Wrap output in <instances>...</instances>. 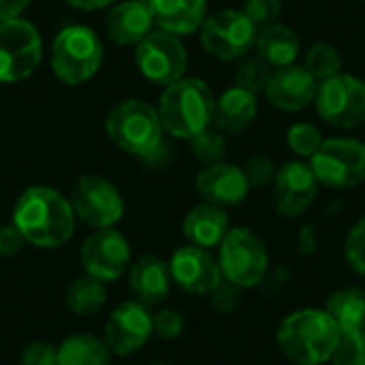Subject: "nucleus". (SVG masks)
<instances>
[{
	"mask_svg": "<svg viewBox=\"0 0 365 365\" xmlns=\"http://www.w3.org/2000/svg\"><path fill=\"white\" fill-rule=\"evenodd\" d=\"M75 220L71 201L51 186L26 188L17 197L11 218L26 244L41 250L62 248L75 233Z\"/></svg>",
	"mask_w": 365,
	"mask_h": 365,
	"instance_id": "obj_1",
	"label": "nucleus"
},
{
	"mask_svg": "<svg viewBox=\"0 0 365 365\" xmlns=\"http://www.w3.org/2000/svg\"><path fill=\"white\" fill-rule=\"evenodd\" d=\"M340 336L342 331L327 310L304 308L280 323L276 342L280 353L293 364L323 365L331 361Z\"/></svg>",
	"mask_w": 365,
	"mask_h": 365,
	"instance_id": "obj_2",
	"label": "nucleus"
},
{
	"mask_svg": "<svg viewBox=\"0 0 365 365\" xmlns=\"http://www.w3.org/2000/svg\"><path fill=\"white\" fill-rule=\"evenodd\" d=\"M216 98L210 86L195 77H182L165 88L158 101L163 128L178 139H192L214 122Z\"/></svg>",
	"mask_w": 365,
	"mask_h": 365,
	"instance_id": "obj_3",
	"label": "nucleus"
},
{
	"mask_svg": "<svg viewBox=\"0 0 365 365\" xmlns=\"http://www.w3.org/2000/svg\"><path fill=\"white\" fill-rule=\"evenodd\" d=\"M105 128L120 150L141 158H150L158 152L165 133L158 111L150 103L137 98L118 103L109 111Z\"/></svg>",
	"mask_w": 365,
	"mask_h": 365,
	"instance_id": "obj_4",
	"label": "nucleus"
},
{
	"mask_svg": "<svg viewBox=\"0 0 365 365\" xmlns=\"http://www.w3.org/2000/svg\"><path fill=\"white\" fill-rule=\"evenodd\" d=\"M103 62V43L92 28L68 26L58 32L51 47V68L66 86L92 79Z\"/></svg>",
	"mask_w": 365,
	"mask_h": 365,
	"instance_id": "obj_5",
	"label": "nucleus"
},
{
	"mask_svg": "<svg viewBox=\"0 0 365 365\" xmlns=\"http://www.w3.org/2000/svg\"><path fill=\"white\" fill-rule=\"evenodd\" d=\"M216 259L222 278L240 289L259 287L269 269V255L263 240L246 227L229 229L218 246Z\"/></svg>",
	"mask_w": 365,
	"mask_h": 365,
	"instance_id": "obj_6",
	"label": "nucleus"
},
{
	"mask_svg": "<svg viewBox=\"0 0 365 365\" xmlns=\"http://www.w3.org/2000/svg\"><path fill=\"white\" fill-rule=\"evenodd\" d=\"M310 169L327 188H355L365 180V143L349 137L327 139L310 156Z\"/></svg>",
	"mask_w": 365,
	"mask_h": 365,
	"instance_id": "obj_7",
	"label": "nucleus"
},
{
	"mask_svg": "<svg viewBox=\"0 0 365 365\" xmlns=\"http://www.w3.org/2000/svg\"><path fill=\"white\" fill-rule=\"evenodd\" d=\"M43 56V41L34 24L13 17L0 21V81L15 83L30 77Z\"/></svg>",
	"mask_w": 365,
	"mask_h": 365,
	"instance_id": "obj_8",
	"label": "nucleus"
},
{
	"mask_svg": "<svg viewBox=\"0 0 365 365\" xmlns=\"http://www.w3.org/2000/svg\"><path fill=\"white\" fill-rule=\"evenodd\" d=\"M314 105L327 124L357 128L365 124V81L349 73H338L319 83Z\"/></svg>",
	"mask_w": 365,
	"mask_h": 365,
	"instance_id": "obj_9",
	"label": "nucleus"
},
{
	"mask_svg": "<svg viewBox=\"0 0 365 365\" xmlns=\"http://www.w3.org/2000/svg\"><path fill=\"white\" fill-rule=\"evenodd\" d=\"M75 216L92 229L115 227L124 216V199L113 182L101 175H81L71 190Z\"/></svg>",
	"mask_w": 365,
	"mask_h": 365,
	"instance_id": "obj_10",
	"label": "nucleus"
},
{
	"mask_svg": "<svg viewBox=\"0 0 365 365\" xmlns=\"http://www.w3.org/2000/svg\"><path fill=\"white\" fill-rule=\"evenodd\" d=\"M257 30L259 28L244 15V11L225 9L205 17L201 26V45L210 56L222 62L237 60L255 47Z\"/></svg>",
	"mask_w": 365,
	"mask_h": 365,
	"instance_id": "obj_11",
	"label": "nucleus"
},
{
	"mask_svg": "<svg viewBox=\"0 0 365 365\" xmlns=\"http://www.w3.org/2000/svg\"><path fill=\"white\" fill-rule=\"evenodd\" d=\"M79 263L83 274L109 284L120 280L130 263V244L128 240L115 229H96L92 235H88L79 248Z\"/></svg>",
	"mask_w": 365,
	"mask_h": 365,
	"instance_id": "obj_12",
	"label": "nucleus"
},
{
	"mask_svg": "<svg viewBox=\"0 0 365 365\" xmlns=\"http://www.w3.org/2000/svg\"><path fill=\"white\" fill-rule=\"evenodd\" d=\"M141 75L154 83L169 86L184 77L188 68V53L180 36L165 30H152L135 51Z\"/></svg>",
	"mask_w": 365,
	"mask_h": 365,
	"instance_id": "obj_13",
	"label": "nucleus"
},
{
	"mask_svg": "<svg viewBox=\"0 0 365 365\" xmlns=\"http://www.w3.org/2000/svg\"><path fill=\"white\" fill-rule=\"evenodd\" d=\"M152 336V312L137 299L115 306L103 327V340L113 357L135 355L150 342Z\"/></svg>",
	"mask_w": 365,
	"mask_h": 365,
	"instance_id": "obj_14",
	"label": "nucleus"
},
{
	"mask_svg": "<svg viewBox=\"0 0 365 365\" xmlns=\"http://www.w3.org/2000/svg\"><path fill=\"white\" fill-rule=\"evenodd\" d=\"M272 203L274 210L284 218H297L310 210L317 199L319 182L306 163H287L276 169Z\"/></svg>",
	"mask_w": 365,
	"mask_h": 365,
	"instance_id": "obj_15",
	"label": "nucleus"
},
{
	"mask_svg": "<svg viewBox=\"0 0 365 365\" xmlns=\"http://www.w3.org/2000/svg\"><path fill=\"white\" fill-rule=\"evenodd\" d=\"M169 272L173 284L190 295H210L222 282L218 259L207 248L192 244L182 246L171 255Z\"/></svg>",
	"mask_w": 365,
	"mask_h": 365,
	"instance_id": "obj_16",
	"label": "nucleus"
},
{
	"mask_svg": "<svg viewBox=\"0 0 365 365\" xmlns=\"http://www.w3.org/2000/svg\"><path fill=\"white\" fill-rule=\"evenodd\" d=\"M319 81L297 64L276 68L265 86V96L272 107L282 111H302L314 103Z\"/></svg>",
	"mask_w": 365,
	"mask_h": 365,
	"instance_id": "obj_17",
	"label": "nucleus"
},
{
	"mask_svg": "<svg viewBox=\"0 0 365 365\" xmlns=\"http://www.w3.org/2000/svg\"><path fill=\"white\" fill-rule=\"evenodd\" d=\"M197 190L199 195L218 207H233L240 205L250 190V184L237 165L229 163H214L207 165L199 175H197Z\"/></svg>",
	"mask_w": 365,
	"mask_h": 365,
	"instance_id": "obj_18",
	"label": "nucleus"
},
{
	"mask_svg": "<svg viewBox=\"0 0 365 365\" xmlns=\"http://www.w3.org/2000/svg\"><path fill=\"white\" fill-rule=\"evenodd\" d=\"M128 287L137 302L145 304L148 308L160 306L171 293V272L169 263L156 255H143L135 259L126 272Z\"/></svg>",
	"mask_w": 365,
	"mask_h": 365,
	"instance_id": "obj_19",
	"label": "nucleus"
},
{
	"mask_svg": "<svg viewBox=\"0 0 365 365\" xmlns=\"http://www.w3.org/2000/svg\"><path fill=\"white\" fill-rule=\"evenodd\" d=\"M154 30L152 0H124L105 17V34L118 45H137Z\"/></svg>",
	"mask_w": 365,
	"mask_h": 365,
	"instance_id": "obj_20",
	"label": "nucleus"
},
{
	"mask_svg": "<svg viewBox=\"0 0 365 365\" xmlns=\"http://www.w3.org/2000/svg\"><path fill=\"white\" fill-rule=\"evenodd\" d=\"M229 229H231V222H229L225 207H218L207 201L195 205L182 222V231L188 244L207 248V250L220 246Z\"/></svg>",
	"mask_w": 365,
	"mask_h": 365,
	"instance_id": "obj_21",
	"label": "nucleus"
},
{
	"mask_svg": "<svg viewBox=\"0 0 365 365\" xmlns=\"http://www.w3.org/2000/svg\"><path fill=\"white\" fill-rule=\"evenodd\" d=\"M154 26L175 36L201 30L207 17V0H152Z\"/></svg>",
	"mask_w": 365,
	"mask_h": 365,
	"instance_id": "obj_22",
	"label": "nucleus"
},
{
	"mask_svg": "<svg viewBox=\"0 0 365 365\" xmlns=\"http://www.w3.org/2000/svg\"><path fill=\"white\" fill-rule=\"evenodd\" d=\"M299 47L302 43H299L297 32L287 24L274 21L257 30V38H255L257 56L265 60L274 71L295 64L299 56Z\"/></svg>",
	"mask_w": 365,
	"mask_h": 365,
	"instance_id": "obj_23",
	"label": "nucleus"
},
{
	"mask_svg": "<svg viewBox=\"0 0 365 365\" xmlns=\"http://www.w3.org/2000/svg\"><path fill=\"white\" fill-rule=\"evenodd\" d=\"M257 111H259L257 94L240 86H233L225 90L222 96L216 101L214 124L218 130H225V133H242L255 122Z\"/></svg>",
	"mask_w": 365,
	"mask_h": 365,
	"instance_id": "obj_24",
	"label": "nucleus"
},
{
	"mask_svg": "<svg viewBox=\"0 0 365 365\" xmlns=\"http://www.w3.org/2000/svg\"><path fill=\"white\" fill-rule=\"evenodd\" d=\"M58 365H111V351L103 336L77 331L64 338L58 346Z\"/></svg>",
	"mask_w": 365,
	"mask_h": 365,
	"instance_id": "obj_25",
	"label": "nucleus"
},
{
	"mask_svg": "<svg viewBox=\"0 0 365 365\" xmlns=\"http://www.w3.org/2000/svg\"><path fill=\"white\" fill-rule=\"evenodd\" d=\"M327 314L336 321L340 331H364L365 334V291L357 287L340 289L329 295Z\"/></svg>",
	"mask_w": 365,
	"mask_h": 365,
	"instance_id": "obj_26",
	"label": "nucleus"
},
{
	"mask_svg": "<svg viewBox=\"0 0 365 365\" xmlns=\"http://www.w3.org/2000/svg\"><path fill=\"white\" fill-rule=\"evenodd\" d=\"M64 304L75 317H94L107 304V284L83 274L66 289Z\"/></svg>",
	"mask_w": 365,
	"mask_h": 365,
	"instance_id": "obj_27",
	"label": "nucleus"
},
{
	"mask_svg": "<svg viewBox=\"0 0 365 365\" xmlns=\"http://www.w3.org/2000/svg\"><path fill=\"white\" fill-rule=\"evenodd\" d=\"M304 68L317 79L325 81L338 73H342V58L340 51L329 43H314L304 58Z\"/></svg>",
	"mask_w": 365,
	"mask_h": 365,
	"instance_id": "obj_28",
	"label": "nucleus"
},
{
	"mask_svg": "<svg viewBox=\"0 0 365 365\" xmlns=\"http://www.w3.org/2000/svg\"><path fill=\"white\" fill-rule=\"evenodd\" d=\"M190 148L192 154L205 163V165H214V163H222L225 154H227V139L218 128L207 126L205 130H201L199 135H195L190 139Z\"/></svg>",
	"mask_w": 365,
	"mask_h": 365,
	"instance_id": "obj_29",
	"label": "nucleus"
},
{
	"mask_svg": "<svg viewBox=\"0 0 365 365\" xmlns=\"http://www.w3.org/2000/svg\"><path fill=\"white\" fill-rule=\"evenodd\" d=\"M272 73H274V68L265 60H261L259 56L248 58L235 71V86H240L252 94L265 92V86H267Z\"/></svg>",
	"mask_w": 365,
	"mask_h": 365,
	"instance_id": "obj_30",
	"label": "nucleus"
},
{
	"mask_svg": "<svg viewBox=\"0 0 365 365\" xmlns=\"http://www.w3.org/2000/svg\"><path fill=\"white\" fill-rule=\"evenodd\" d=\"M287 141H289V148L302 156V158H310L323 143V137H321V130L310 124V122H297L289 128L287 133Z\"/></svg>",
	"mask_w": 365,
	"mask_h": 365,
	"instance_id": "obj_31",
	"label": "nucleus"
},
{
	"mask_svg": "<svg viewBox=\"0 0 365 365\" xmlns=\"http://www.w3.org/2000/svg\"><path fill=\"white\" fill-rule=\"evenodd\" d=\"M334 365H365L364 331H342L338 349L331 357Z\"/></svg>",
	"mask_w": 365,
	"mask_h": 365,
	"instance_id": "obj_32",
	"label": "nucleus"
},
{
	"mask_svg": "<svg viewBox=\"0 0 365 365\" xmlns=\"http://www.w3.org/2000/svg\"><path fill=\"white\" fill-rule=\"evenodd\" d=\"M344 259L355 274L365 276V216L353 225V229L346 235Z\"/></svg>",
	"mask_w": 365,
	"mask_h": 365,
	"instance_id": "obj_33",
	"label": "nucleus"
},
{
	"mask_svg": "<svg viewBox=\"0 0 365 365\" xmlns=\"http://www.w3.org/2000/svg\"><path fill=\"white\" fill-rule=\"evenodd\" d=\"M152 331L160 340H175L184 334V317L173 308H160L152 314Z\"/></svg>",
	"mask_w": 365,
	"mask_h": 365,
	"instance_id": "obj_34",
	"label": "nucleus"
},
{
	"mask_svg": "<svg viewBox=\"0 0 365 365\" xmlns=\"http://www.w3.org/2000/svg\"><path fill=\"white\" fill-rule=\"evenodd\" d=\"M250 188H261L265 184H272L274 182V175H276V165L269 156H263V154H255L250 156L244 167H242Z\"/></svg>",
	"mask_w": 365,
	"mask_h": 365,
	"instance_id": "obj_35",
	"label": "nucleus"
},
{
	"mask_svg": "<svg viewBox=\"0 0 365 365\" xmlns=\"http://www.w3.org/2000/svg\"><path fill=\"white\" fill-rule=\"evenodd\" d=\"M242 11L257 28H263L278 21L282 13V0H246Z\"/></svg>",
	"mask_w": 365,
	"mask_h": 365,
	"instance_id": "obj_36",
	"label": "nucleus"
},
{
	"mask_svg": "<svg viewBox=\"0 0 365 365\" xmlns=\"http://www.w3.org/2000/svg\"><path fill=\"white\" fill-rule=\"evenodd\" d=\"M19 365H58V349L45 340H34L24 346Z\"/></svg>",
	"mask_w": 365,
	"mask_h": 365,
	"instance_id": "obj_37",
	"label": "nucleus"
},
{
	"mask_svg": "<svg viewBox=\"0 0 365 365\" xmlns=\"http://www.w3.org/2000/svg\"><path fill=\"white\" fill-rule=\"evenodd\" d=\"M242 291H244V289H240V287H235L233 282H229V280L222 278V282L210 293L212 306H214L218 312H233V310L240 306V302H242Z\"/></svg>",
	"mask_w": 365,
	"mask_h": 365,
	"instance_id": "obj_38",
	"label": "nucleus"
},
{
	"mask_svg": "<svg viewBox=\"0 0 365 365\" xmlns=\"http://www.w3.org/2000/svg\"><path fill=\"white\" fill-rule=\"evenodd\" d=\"M24 246H26V240L13 222L0 227V257L2 259H11V257L19 255L24 250Z\"/></svg>",
	"mask_w": 365,
	"mask_h": 365,
	"instance_id": "obj_39",
	"label": "nucleus"
},
{
	"mask_svg": "<svg viewBox=\"0 0 365 365\" xmlns=\"http://www.w3.org/2000/svg\"><path fill=\"white\" fill-rule=\"evenodd\" d=\"M28 4H30V0H0V21L19 17Z\"/></svg>",
	"mask_w": 365,
	"mask_h": 365,
	"instance_id": "obj_40",
	"label": "nucleus"
},
{
	"mask_svg": "<svg viewBox=\"0 0 365 365\" xmlns=\"http://www.w3.org/2000/svg\"><path fill=\"white\" fill-rule=\"evenodd\" d=\"M64 2L75 6V9H81V11H98V9L113 4L115 0H64Z\"/></svg>",
	"mask_w": 365,
	"mask_h": 365,
	"instance_id": "obj_41",
	"label": "nucleus"
},
{
	"mask_svg": "<svg viewBox=\"0 0 365 365\" xmlns=\"http://www.w3.org/2000/svg\"><path fill=\"white\" fill-rule=\"evenodd\" d=\"M150 365H173V364H167V361H156V364H150Z\"/></svg>",
	"mask_w": 365,
	"mask_h": 365,
	"instance_id": "obj_42",
	"label": "nucleus"
},
{
	"mask_svg": "<svg viewBox=\"0 0 365 365\" xmlns=\"http://www.w3.org/2000/svg\"><path fill=\"white\" fill-rule=\"evenodd\" d=\"M364 2H365V0H364Z\"/></svg>",
	"mask_w": 365,
	"mask_h": 365,
	"instance_id": "obj_43",
	"label": "nucleus"
}]
</instances>
